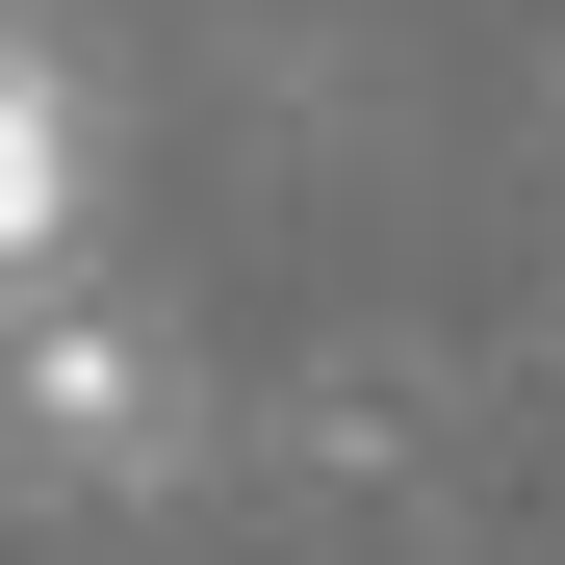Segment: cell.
Listing matches in <instances>:
<instances>
[{
  "label": "cell",
  "mask_w": 565,
  "mask_h": 565,
  "mask_svg": "<svg viewBox=\"0 0 565 565\" xmlns=\"http://www.w3.org/2000/svg\"><path fill=\"white\" fill-rule=\"evenodd\" d=\"M0 462H26L52 514L180 489V334L154 309H26V334H0Z\"/></svg>",
  "instance_id": "6da1fadb"
},
{
  "label": "cell",
  "mask_w": 565,
  "mask_h": 565,
  "mask_svg": "<svg viewBox=\"0 0 565 565\" xmlns=\"http://www.w3.org/2000/svg\"><path fill=\"white\" fill-rule=\"evenodd\" d=\"M52 232H77V104H52V52L0 26V309H52Z\"/></svg>",
  "instance_id": "7a4b0ae2"
}]
</instances>
